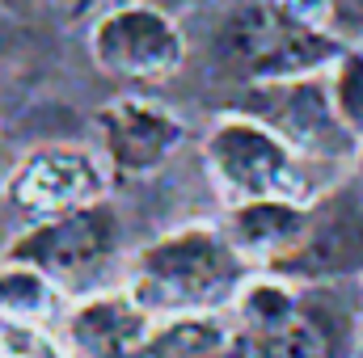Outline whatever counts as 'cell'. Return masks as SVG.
Returning a JSON list of instances; mask_svg holds the SVG:
<instances>
[{
  "instance_id": "obj_1",
  "label": "cell",
  "mask_w": 363,
  "mask_h": 358,
  "mask_svg": "<svg viewBox=\"0 0 363 358\" xmlns=\"http://www.w3.org/2000/svg\"><path fill=\"white\" fill-rule=\"evenodd\" d=\"M241 249L211 232V228H178L148 245L135 262L131 295L157 312H211L216 304L233 299L245 282Z\"/></svg>"
},
{
  "instance_id": "obj_2",
  "label": "cell",
  "mask_w": 363,
  "mask_h": 358,
  "mask_svg": "<svg viewBox=\"0 0 363 358\" xmlns=\"http://www.w3.org/2000/svg\"><path fill=\"white\" fill-rule=\"evenodd\" d=\"M203 152H207L211 181L228 198V207L254 202V198L304 202L300 156L271 122H258L250 114H224L211 127Z\"/></svg>"
},
{
  "instance_id": "obj_3",
  "label": "cell",
  "mask_w": 363,
  "mask_h": 358,
  "mask_svg": "<svg viewBox=\"0 0 363 358\" xmlns=\"http://www.w3.org/2000/svg\"><path fill=\"white\" fill-rule=\"evenodd\" d=\"M89 51L101 72L123 81H165L186 59L178 21L148 0H123L106 8L89 30Z\"/></svg>"
},
{
  "instance_id": "obj_4",
  "label": "cell",
  "mask_w": 363,
  "mask_h": 358,
  "mask_svg": "<svg viewBox=\"0 0 363 358\" xmlns=\"http://www.w3.org/2000/svg\"><path fill=\"white\" fill-rule=\"evenodd\" d=\"M114 249H118V219L110 207L93 202L81 211L47 215L17 245H9L4 258L30 262L51 278H81V274H93L101 262H110Z\"/></svg>"
},
{
  "instance_id": "obj_5",
  "label": "cell",
  "mask_w": 363,
  "mask_h": 358,
  "mask_svg": "<svg viewBox=\"0 0 363 358\" xmlns=\"http://www.w3.org/2000/svg\"><path fill=\"white\" fill-rule=\"evenodd\" d=\"M110 173L81 148H38L9 178V198L30 215H64L101 202Z\"/></svg>"
},
{
  "instance_id": "obj_6",
  "label": "cell",
  "mask_w": 363,
  "mask_h": 358,
  "mask_svg": "<svg viewBox=\"0 0 363 358\" xmlns=\"http://www.w3.org/2000/svg\"><path fill=\"white\" fill-rule=\"evenodd\" d=\"M97 131L106 144V156L118 173L140 178L157 173L186 139V127L178 118L144 97H118L97 110Z\"/></svg>"
},
{
  "instance_id": "obj_7",
  "label": "cell",
  "mask_w": 363,
  "mask_h": 358,
  "mask_svg": "<svg viewBox=\"0 0 363 358\" xmlns=\"http://www.w3.org/2000/svg\"><path fill=\"white\" fill-rule=\"evenodd\" d=\"M152 333V312L131 295H93L77 304L64 321L68 358H140Z\"/></svg>"
},
{
  "instance_id": "obj_8",
  "label": "cell",
  "mask_w": 363,
  "mask_h": 358,
  "mask_svg": "<svg viewBox=\"0 0 363 358\" xmlns=\"http://www.w3.org/2000/svg\"><path fill=\"white\" fill-rule=\"evenodd\" d=\"M279 85V114H271V127L300 152H313V156H338L347 148H355V131L342 122V114L334 110V97L321 93L317 85H304L300 76L296 81H274Z\"/></svg>"
},
{
  "instance_id": "obj_9",
  "label": "cell",
  "mask_w": 363,
  "mask_h": 358,
  "mask_svg": "<svg viewBox=\"0 0 363 358\" xmlns=\"http://www.w3.org/2000/svg\"><path fill=\"white\" fill-rule=\"evenodd\" d=\"M283 266L313 274V278L359 270L363 266V190L355 194V202L347 198L325 219L308 224L304 241L283 258Z\"/></svg>"
},
{
  "instance_id": "obj_10",
  "label": "cell",
  "mask_w": 363,
  "mask_h": 358,
  "mask_svg": "<svg viewBox=\"0 0 363 358\" xmlns=\"http://www.w3.org/2000/svg\"><path fill=\"white\" fill-rule=\"evenodd\" d=\"M308 224H313V215L304 211V202L254 198V202H237L228 211V241L245 258H287L304 241Z\"/></svg>"
},
{
  "instance_id": "obj_11",
  "label": "cell",
  "mask_w": 363,
  "mask_h": 358,
  "mask_svg": "<svg viewBox=\"0 0 363 358\" xmlns=\"http://www.w3.org/2000/svg\"><path fill=\"white\" fill-rule=\"evenodd\" d=\"M233 350L228 329L207 312H174L148 333L140 358H220Z\"/></svg>"
},
{
  "instance_id": "obj_12",
  "label": "cell",
  "mask_w": 363,
  "mask_h": 358,
  "mask_svg": "<svg viewBox=\"0 0 363 358\" xmlns=\"http://www.w3.org/2000/svg\"><path fill=\"white\" fill-rule=\"evenodd\" d=\"M60 312V291L51 274H43L30 262L4 258L0 266V316L21 321V325H47Z\"/></svg>"
},
{
  "instance_id": "obj_13",
  "label": "cell",
  "mask_w": 363,
  "mask_h": 358,
  "mask_svg": "<svg viewBox=\"0 0 363 358\" xmlns=\"http://www.w3.org/2000/svg\"><path fill=\"white\" fill-rule=\"evenodd\" d=\"M237 304V316L241 325L258 337V333H274L283 325H291L300 316V304H296V291L279 278H250L241 282V291L233 295Z\"/></svg>"
},
{
  "instance_id": "obj_14",
  "label": "cell",
  "mask_w": 363,
  "mask_h": 358,
  "mask_svg": "<svg viewBox=\"0 0 363 358\" xmlns=\"http://www.w3.org/2000/svg\"><path fill=\"white\" fill-rule=\"evenodd\" d=\"M254 358H334V337L325 325L296 316L291 325L274 329V333H258L250 342Z\"/></svg>"
},
{
  "instance_id": "obj_15",
  "label": "cell",
  "mask_w": 363,
  "mask_h": 358,
  "mask_svg": "<svg viewBox=\"0 0 363 358\" xmlns=\"http://www.w3.org/2000/svg\"><path fill=\"white\" fill-rule=\"evenodd\" d=\"M334 110L342 114V122L363 139V51H347L334 64V81H330Z\"/></svg>"
},
{
  "instance_id": "obj_16",
  "label": "cell",
  "mask_w": 363,
  "mask_h": 358,
  "mask_svg": "<svg viewBox=\"0 0 363 358\" xmlns=\"http://www.w3.org/2000/svg\"><path fill=\"white\" fill-rule=\"evenodd\" d=\"M271 8H279L287 21H300V25H313V30H325L330 17H334V4L338 0H267Z\"/></svg>"
},
{
  "instance_id": "obj_17",
  "label": "cell",
  "mask_w": 363,
  "mask_h": 358,
  "mask_svg": "<svg viewBox=\"0 0 363 358\" xmlns=\"http://www.w3.org/2000/svg\"><path fill=\"white\" fill-rule=\"evenodd\" d=\"M220 358H254V354H250V346H245V350H228V354H220Z\"/></svg>"
}]
</instances>
